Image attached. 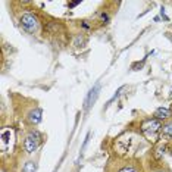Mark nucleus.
I'll use <instances>...</instances> for the list:
<instances>
[{
    "instance_id": "2eb2a0df",
    "label": "nucleus",
    "mask_w": 172,
    "mask_h": 172,
    "mask_svg": "<svg viewBox=\"0 0 172 172\" xmlns=\"http://www.w3.org/2000/svg\"><path fill=\"white\" fill-rule=\"evenodd\" d=\"M166 37H168V38L172 41V34H171V33H168V34H166Z\"/></svg>"
},
{
    "instance_id": "dca6fc26",
    "label": "nucleus",
    "mask_w": 172,
    "mask_h": 172,
    "mask_svg": "<svg viewBox=\"0 0 172 172\" xmlns=\"http://www.w3.org/2000/svg\"><path fill=\"white\" fill-rule=\"evenodd\" d=\"M82 27H84V28H90V25H88L87 22H84V24H82Z\"/></svg>"
},
{
    "instance_id": "4468645a",
    "label": "nucleus",
    "mask_w": 172,
    "mask_h": 172,
    "mask_svg": "<svg viewBox=\"0 0 172 172\" xmlns=\"http://www.w3.org/2000/svg\"><path fill=\"white\" fill-rule=\"evenodd\" d=\"M79 3H81L79 0H78V2H71V3H69V8H75V6H78Z\"/></svg>"
},
{
    "instance_id": "f03ea898",
    "label": "nucleus",
    "mask_w": 172,
    "mask_h": 172,
    "mask_svg": "<svg viewBox=\"0 0 172 172\" xmlns=\"http://www.w3.org/2000/svg\"><path fill=\"white\" fill-rule=\"evenodd\" d=\"M21 25H22V28H24L25 31H28V33H35V31L38 30V19H37V16L33 15V13H25V15H22V18H21Z\"/></svg>"
},
{
    "instance_id": "ddd939ff",
    "label": "nucleus",
    "mask_w": 172,
    "mask_h": 172,
    "mask_svg": "<svg viewBox=\"0 0 172 172\" xmlns=\"http://www.w3.org/2000/svg\"><path fill=\"white\" fill-rule=\"evenodd\" d=\"M9 135H11V132H9V131H8V132H3V135H2V137H3V140H5L6 143L9 141V140H8V138H9Z\"/></svg>"
},
{
    "instance_id": "f257e3e1",
    "label": "nucleus",
    "mask_w": 172,
    "mask_h": 172,
    "mask_svg": "<svg viewBox=\"0 0 172 172\" xmlns=\"http://www.w3.org/2000/svg\"><path fill=\"white\" fill-rule=\"evenodd\" d=\"M40 141H41V135H40V132H38V131L31 132V134L25 138V141H24V149H25V151H27L28 154L34 153V151L37 150V147H38Z\"/></svg>"
},
{
    "instance_id": "f8f14e48",
    "label": "nucleus",
    "mask_w": 172,
    "mask_h": 172,
    "mask_svg": "<svg viewBox=\"0 0 172 172\" xmlns=\"http://www.w3.org/2000/svg\"><path fill=\"white\" fill-rule=\"evenodd\" d=\"M100 18H102V22H108V21H109V15H108V13H102Z\"/></svg>"
},
{
    "instance_id": "20e7f679",
    "label": "nucleus",
    "mask_w": 172,
    "mask_h": 172,
    "mask_svg": "<svg viewBox=\"0 0 172 172\" xmlns=\"http://www.w3.org/2000/svg\"><path fill=\"white\" fill-rule=\"evenodd\" d=\"M99 91H100V84L97 82L94 87L90 90V93H88V96H87V100H85V108L91 106V105L96 102V99H97V96H99Z\"/></svg>"
},
{
    "instance_id": "1a4fd4ad",
    "label": "nucleus",
    "mask_w": 172,
    "mask_h": 172,
    "mask_svg": "<svg viewBox=\"0 0 172 172\" xmlns=\"http://www.w3.org/2000/svg\"><path fill=\"white\" fill-rule=\"evenodd\" d=\"M87 43V40H85V37H82L81 34L75 38V41H74V46L75 47H84V44Z\"/></svg>"
},
{
    "instance_id": "9b49d317",
    "label": "nucleus",
    "mask_w": 172,
    "mask_h": 172,
    "mask_svg": "<svg viewBox=\"0 0 172 172\" xmlns=\"http://www.w3.org/2000/svg\"><path fill=\"white\" fill-rule=\"evenodd\" d=\"M160 16L166 21V22H169V18L166 16V13H165V8H160Z\"/></svg>"
},
{
    "instance_id": "0eeeda50",
    "label": "nucleus",
    "mask_w": 172,
    "mask_h": 172,
    "mask_svg": "<svg viewBox=\"0 0 172 172\" xmlns=\"http://www.w3.org/2000/svg\"><path fill=\"white\" fill-rule=\"evenodd\" d=\"M35 171H37V165H35V162H33V160L27 162V163L24 165V168H22V172H35Z\"/></svg>"
},
{
    "instance_id": "423d86ee",
    "label": "nucleus",
    "mask_w": 172,
    "mask_h": 172,
    "mask_svg": "<svg viewBox=\"0 0 172 172\" xmlns=\"http://www.w3.org/2000/svg\"><path fill=\"white\" fill-rule=\"evenodd\" d=\"M154 116H156V119H168L169 116H171V110L168 109V108H157L156 109V112H154Z\"/></svg>"
},
{
    "instance_id": "6e6552de",
    "label": "nucleus",
    "mask_w": 172,
    "mask_h": 172,
    "mask_svg": "<svg viewBox=\"0 0 172 172\" xmlns=\"http://www.w3.org/2000/svg\"><path fill=\"white\" fill-rule=\"evenodd\" d=\"M162 131H163V135L172 138V122H166V124L162 127Z\"/></svg>"
},
{
    "instance_id": "f3484780",
    "label": "nucleus",
    "mask_w": 172,
    "mask_h": 172,
    "mask_svg": "<svg viewBox=\"0 0 172 172\" xmlns=\"http://www.w3.org/2000/svg\"><path fill=\"white\" fill-rule=\"evenodd\" d=\"M159 172H165V171H159Z\"/></svg>"
},
{
    "instance_id": "39448f33",
    "label": "nucleus",
    "mask_w": 172,
    "mask_h": 172,
    "mask_svg": "<svg viewBox=\"0 0 172 172\" xmlns=\"http://www.w3.org/2000/svg\"><path fill=\"white\" fill-rule=\"evenodd\" d=\"M41 109H34V110H31L30 113H28V121H30V124H33V125H37L40 121H41Z\"/></svg>"
},
{
    "instance_id": "9d476101",
    "label": "nucleus",
    "mask_w": 172,
    "mask_h": 172,
    "mask_svg": "<svg viewBox=\"0 0 172 172\" xmlns=\"http://www.w3.org/2000/svg\"><path fill=\"white\" fill-rule=\"evenodd\" d=\"M118 172H138V169H137L135 166H132V165H128V166H124V168H121Z\"/></svg>"
},
{
    "instance_id": "7ed1b4c3",
    "label": "nucleus",
    "mask_w": 172,
    "mask_h": 172,
    "mask_svg": "<svg viewBox=\"0 0 172 172\" xmlns=\"http://www.w3.org/2000/svg\"><path fill=\"white\" fill-rule=\"evenodd\" d=\"M162 128V125H160V121L159 119H149V121H146L143 125H141V130H143V132L144 134H147V135H154L159 130Z\"/></svg>"
}]
</instances>
